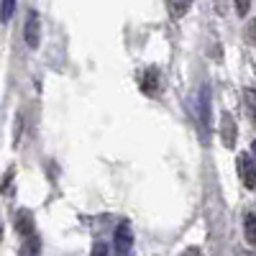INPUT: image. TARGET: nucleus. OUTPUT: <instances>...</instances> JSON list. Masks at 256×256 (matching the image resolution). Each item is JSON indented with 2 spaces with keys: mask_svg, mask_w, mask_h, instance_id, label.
<instances>
[{
  "mask_svg": "<svg viewBox=\"0 0 256 256\" xmlns=\"http://www.w3.org/2000/svg\"><path fill=\"white\" fill-rule=\"evenodd\" d=\"M131 251H134V230L131 223L123 220L116 228V256H131Z\"/></svg>",
  "mask_w": 256,
  "mask_h": 256,
  "instance_id": "f257e3e1",
  "label": "nucleus"
},
{
  "mask_svg": "<svg viewBox=\"0 0 256 256\" xmlns=\"http://www.w3.org/2000/svg\"><path fill=\"white\" fill-rule=\"evenodd\" d=\"M13 10H16V0H0V20L8 24L13 18Z\"/></svg>",
  "mask_w": 256,
  "mask_h": 256,
  "instance_id": "9b49d317",
  "label": "nucleus"
},
{
  "mask_svg": "<svg viewBox=\"0 0 256 256\" xmlns=\"http://www.w3.org/2000/svg\"><path fill=\"white\" fill-rule=\"evenodd\" d=\"M244 102H246L248 118L256 123V90H254V88H246V90H244Z\"/></svg>",
  "mask_w": 256,
  "mask_h": 256,
  "instance_id": "9d476101",
  "label": "nucleus"
},
{
  "mask_svg": "<svg viewBox=\"0 0 256 256\" xmlns=\"http://www.w3.org/2000/svg\"><path fill=\"white\" fill-rule=\"evenodd\" d=\"M16 230L20 233V236H26V238L34 236L36 228H34V216H31L28 210H20L18 216H16Z\"/></svg>",
  "mask_w": 256,
  "mask_h": 256,
  "instance_id": "423d86ee",
  "label": "nucleus"
},
{
  "mask_svg": "<svg viewBox=\"0 0 256 256\" xmlns=\"http://www.w3.org/2000/svg\"><path fill=\"white\" fill-rule=\"evenodd\" d=\"M233 3H236V13L238 16H246L248 8H251V0H233Z\"/></svg>",
  "mask_w": 256,
  "mask_h": 256,
  "instance_id": "f8f14e48",
  "label": "nucleus"
},
{
  "mask_svg": "<svg viewBox=\"0 0 256 256\" xmlns=\"http://www.w3.org/2000/svg\"><path fill=\"white\" fill-rule=\"evenodd\" d=\"M251 159H254V164H256V141L251 144Z\"/></svg>",
  "mask_w": 256,
  "mask_h": 256,
  "instance_id": "dca6fc26",
  "label": "nucleus"
},
{
  "mask_svg": "<svg viewBox=\"0 0 256 256\" xmlns=\"http://www.w3.org/2000/svg\"><path fill=\"white\" fill-rule=\"evenodd\" d=\"M192 6V0H166V8H169V16L172 18H182Z\"/></svg>",
  "mask_w": 256,
  "mask_h": 256,
  "instance_id": "6e6552de",
  "label": "nucleus"
},
{
  "mask_svg": "<svg viewBox=\"0 0 256 256\" xmlns=\"http://www.w3.org/2000/svg\"><path fill=\"white\" fill-rule=\"evenodd\" d=\"M244 236L251 246H256V212H248L244 218Z\"/></svg>",
  "mask_w": 256,
  "mask_h": 256,
  "instance_id": "1a4fd4ad",
  "label": "nucleus"
},
{
  "mask_svg": "<svg viewBox=\"0 0 256 256\" xmlns=\"http://www.w3.org/2000/svg\"><path fill=\"white\" fill-rule=\"evenodd\" d=\"M162 90V74L156 67H148L144 74H141V92L148 95V98H156Z\"/></svg>",
  "mask_w": 256,
  "mask_h": 256,
  "instance_id": "20e7f679",
  "label": "nucleus"
},
{
  "mask_svg": "<svg viewBox=\"0 0 256 256\" xmlns=\"http://www.w3.org/2000/svg\"><path fill=\"white\" fill-rule=\"evenodd\" d=\"M200 126H202V131L210 128V90L208 88H202L200 92Z\"/></svg>",
  "mask_w": 256,
  "mask_h": 256,
  "instance_id": "0eeeda50",
  "label": "nucleus"
},
{
  "mask_svg": "<svg viewBox=\"0 0 256 256\" xmlns=\"http://www.w3.org/2000/svg\"><path fill=\"white\" fill-rule=\"evenodd\" d=\"M24 38H26V46L28 49H38V44H41V20H38V13L36 10H28V16H26Z\"/></svg>",
  "mask_w": 256,
  "mask_h": 256,
  "instance_id": "f03ea898",
  "label": "nucleus"
},
{
  "mask_svg": "<svg viewBox=\"0 0 256 256\" xmlns=\"http://www.w3.org/2000/svg\"><path fill=\"white\" fill-rule=\"evenodd\" d=\"M236 169H238V180L244 182L246 190H254L256 187V164L248 154H238L236 159Z\"/></svg>",
  "mask_w": 256,
  "mask_h": 256,
  "instance_id": "7ed1b4c3",
  "label": "nucleus"
},
{
  "mask_svg": "<svg viewBox=\"0 0 256 256\" xmlns=\"http://www.w3.org/2000/svg\"><path fill=\"white\" fill-rule=\"evenodd\" d=\"M236 138H238L236 120H233L230 113H223V118H220V141H223V146L233 148V146H236Z\"/></svg>",
  "mask_w": 256,
  "mask_h": 256,
  "instance_id": "39448f33",
  "label": "nucleus"
},
{
  "mask_svg": "<svg viewBox=\"0 0 256 256\" xmlns=\"http://www.w3.org/2000/svg\"><path fill=\"white\" fill-rule=\"evenodd\" d=\"M90 256H108V244L98 241V244L92 246V254H90Z\"/></svg>",
  "mask_w": 256,
  "mask_h": 256,
  "instance_id": "ddd939ff",
  "label": "nucleus"
},
{
  "mask_svg": "<svg viewBox=\"0 0 256 256\" xmlns=\"http://www.w3.org/2000/svg\"><path fill=\"white\" fill-rule=\"evenodd\" d=\"M180 256H202V251H200V248H195V246H190V248H184Z\"/></svg>",
  "mask_w": 256,
  "mask_h": 256,
  "instance_id": "2eb2a0df",
  "label": "nucleus"
},
{
  "mask_svg": "<svg viewBox=\"0 0 256 256\" xmlns=\"http://www.w3.org/2000/svg\"><path fill=\"white\" fill-rule=\"evenodd\" d=\"M246 38H248L251 44L256 46V18L251 20V24H248V28H246Z\"/></svg>",
  "mask_w": 256,
  "mask_h": 256,
  "instance_id": "4468645a",
  "label": "nucleus"
}]
</instances>
